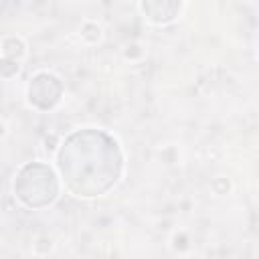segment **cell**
Returning <instances> with one entry per match:
<instances>
[{"instance_id":"277c9868","label":"cell","mask_w":259,"mask_h":259,"mask_svg":"<svg viewBox=\"0 0 259 259\" xmlns=\"http://www.w3.org/2000/svg\"><path fill=\"white\" fill-rule=\"evenodd\" d=\"M28 55V45L20 34H4L0 38V57L22 63Z\"/></svg>"},{"instance_id":"7a4b0ae2","label":"cell","mask_w":259,"mask_h":259,"mask_svg":"<svg viewBox=\"0 0 259 259\" xmlns=\"http://www.w3.org/2000/svg\"><path fill=\"white\" fill-rule=\"evenodd\" d=\"M24 93L28 107L36 111H51L61 103L65 87L61 77L53 71H36L34 75H30Z\"/></svg>"},{"instance_id":"9c48e42d","label":"cell","mask_w":259,"mask_h":259,"mask_svg":"<svg viewBox=\"0 0 259 259\" xmlns=\"http://www.w3.org/2000/svg\"><path fill=\"white\" fill-rule=\"evenodd\" d=\"M6 134H8V125H6V121H4V119H0V140H4V138H6Z\"/></svg>"},{"instance_id":"8992f818","label":"cell","mask_w":259,"mask_h":259,"mask_svg":"<svg viewBox=\"0 0 259 259\" xmlns=\"http://www.w3.org/2000/svg\"><path fill=\"white\" fill-rule=\"evenodd\" d=\"M22 69V63L18 61H12V59H6V57H0V79L2 81H10L14 79Z\"/></svg>"},{"instance_id":"3957f363","label":"cell","mask_w":259,"mask_h":259,"mask_svg":"<svg viewBox=\"0 0 259 259\" xmlns=\"http://www.w3.org/2000/svg\"><path fill=\"white\" fill-rule=\"evenodd\" d=\"M184 8H186V2H160V0L138 2V10L144 16V20L154 26L172 24L174 20H178Z\"/></svg>"},{"instance_id":"6da1fadb","label":"cell","mask_w":259,"mask_h":259,"mask_svg":"<svg viewBox=\"0 0 259 259\" xmlns=\"http://www.w3.org/2000/svg\"><path fill=\"white\" fill-rule=\"evenodd\" d=\"M22 168L32 180H28L18 170V174H14V180H12L14 198H18V202L24 206L30 192L34 190L28 208H45V206L55 204L59 200L61 188H63V182L57 176V172L45 162H30V164H24Z\"/></svg>"},{"instance_id":"52a82bcc","label":"cell","mask_w":259,"mask_h":259,"mask_svg":"<svg viewBox=\"0 0 259 259\" xmlns=\"http://www.w3.org/2000/svg\"><path fill=\"white\" fill-rule=\"evenodd\" d=\"M53 249H55V241L49 235H38L34 239V243H32V253L34 255H40V257L49 255Z\"/></svg>"},{"instance_id":"ba28073f","label":"cell","mask_w":259,"mask_h":259,"mask_svg":"<svg viewBox=\"0 0 259 259\" xmlns=\"http://www.w3.org/2000/svg\"><path fill=\"white\" fill-rule=\"evenodd\" d=\"M144 47L140 42H127L123 47V59H130V61H140L144 57Z\"/></svg>"},{"instance_id":"5b68a950","label":"cell","mask_w":259,"mask_h":259,"mask_svg":"<svg viewBox=\"0 0 259 259\" xmlns=\"http://www.w3.org/2000/svg\"><path fill=\"white\" fill-rule=\"evenodd\" d=\"M79 38H81L85 45H89V47L99 45V42L103 40V26H101V22H97V20H93V18L83 20L81 26H79Z\"/></svg>"}]
</instances>
